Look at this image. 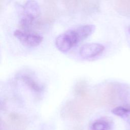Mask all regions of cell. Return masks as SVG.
Masks as SVG:
<instances>
[{"label": "cell", "instance_id": "cell-6", "mask_svg": "<svg viewBox=\"0 0 130 130\" xmlns=\"http://www.w3.org/2000/svg\"><path fill=\"white\" fill-rule=\"evenodd\" d=\"M111 127V122L108 119L101 118L94 121L91 125V130H109Z\"/></svg>", "mask_w": 130, "mask_h": 130}, {"label": "cell", "instance_id": "cell-1", "mask_svg": "<svg viewBox=\"0 0 130 130\" xmlns=\"http://www.w3.org/2000/svg\"><path fill=\"white\" fill-rule=\"evenodd\" d=\"M95 27L92 24H85L68 29L58 35L55 41L57 49L66 53L80 42L86 39L94 31Z\"/></svg>", "mask_w": 130, "mask_h": 130}, {"label": "cell", "instance_id": "cell-2", "mask_svg": "<svg viewBox=\"0 0 130 130\" xmlns=\"http://www.w3.org/2000/svg\"><path fill=\"white\" fill-rule=\"evenodd\" d=\"M41 13L39 4L36 0H27L23 7L20 25L23 30H29Z\"/></svg>", "mask_w": 130, "mask_h": 130}, {"label": "cell", "instance_id": "cell-5", "mask_svg": "<svg viewBox=\"0 0 130 130\" xmlns=\"http://www.w3.org/2000/svg\"><path fill=\"white\" fill-rule=\"evenodd\" d=\"M111 112L123 119L127 123L130 124V107L118 106L113 108Z\"/></svg>", "mask_w": 130, "mask_h": 130}, {"label": "cell", "instance_id": "cell-8", "mask_svg": "<svg viewBox=\"0 0 130 130\" xmlns=\"http://www.w3.org/2000/svg\"><path fill=\"white\" fill-rule=\"evenodd\" d=\"M128 31L129 34L130 35V25H129L128 27Z\"/></svg>", "mask_w": 130, "mask_h": 130}, {"label": "cell", "instance_id": "cell-7", "mask_svg": "<svg viewBox=\"0 0 130 130\" xmlns=\"http://www.w3.org/2000/svg\"><path fill=\"white\" fill-rule=\"evenodd\" d=\"M21 78L23 82L32 90L35 92H40L41 91V87L40 85L31 77L24 75L22 76Z\"/></svg>", "mask_w": 130, "mask_h": 130}, {"label": "cell", "instance_id": "cell-3", "mask_svg": "<svg viewBox=\"0 0 130 130\" xmlns=\"http://www.w3.org/2000/svg\"><path fill=\"white\" fill-rule=\"evenodd\" d=\"M13 35L22 44L28 47H35L39 46L43 40V38L41 35L23 29H16L14 31Z\"/></svg>", "mask_w": 130, "mask_h": 130}, {"label": "cell", "instance_id": "cell-4", "mask_svg": "<svg viewBox=\"0 0 130 130\" xmlns=\"http://www.w3.org/2000/svg\"><path fill=\"white\" fill-rule=\"evenodd\" d=\"M105 50L103 45L97 43H87L82 45L79 49V55L84 58H90L101 54Z\"/></svg>", "mask_w": 130, "mask_h": 130}]
</instances>
